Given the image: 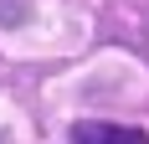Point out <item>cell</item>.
Returning <instances> with one entry per match:
<instances>
[{
    "instance_id": "1",
    "label": "cell",
    "mask_w": 149,
    "mask_h": 144,
    "mask_svg": "<svg viewBox=\"0 0 149 144\" xmlns=\"http://www.w3.org/2000/svg\"><path fill=\"white\" fill-rule=\"evenodd\" d=\"M72 144H149L144 129H129V124H72Z\"/></svg>"
},
{
    "instance_id": "2",
    "label": "cell",
    "mask_w": 149,
    "mask_h": 144,
    "mask_svg": "<svg viewBox=\"0 0 149 144\" xmlns=\"http://www.w3.org/2000/svg\"><path fill=\"white\" fill-rule=\"evenodd\" d=\"M0 144H5V134H0Z\"/></svg>"
}]
</instances>
